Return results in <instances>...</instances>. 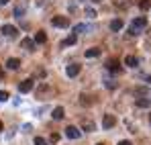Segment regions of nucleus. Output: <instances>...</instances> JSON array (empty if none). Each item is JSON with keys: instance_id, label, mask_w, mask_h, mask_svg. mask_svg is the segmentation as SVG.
<instances>
[{"instance_id": "nucleus-28", "label": "nucleus", "mask_w": 151, "mask_h": 145, "mask_svg": "<svg viewBox=\"0 0 151 145\" xmlns=\"http://www.w3.org/2000/svg\"><path fill=\"white\" fill-rule=\"evenodd\" d=\"M49 139L53 141V143H57V141H59V135H57V133H53V135H51Z\"/></svg>"}, {"instance_id": "nucleus-8", "label": "nucleus", "mask_w": 151, "mask_h": 145, "mask_svg": "<svg viewBox=\"0 0 151 145\" xmlns=\"http://www.w3.org/2000/svg\"><path fill=\"white\" fill-rule=\"evenodd\" d=\"M51 23H53V27H61V29H63V27L70 25V19H68V17H53Z\"/></svg>"}, {"instance_id": "nucleus-32", "label": "nucleus", "mask_w": 151, "mask_h": 145, "mask_svg": "<svg viewBox=\"0 0 151 145\" xmlns=\"http://www.w3.org/2000/svg\"><path fill=\"white\" fill-rule=\"evenodd\" d=\"M92 2H102V0H92Z\"/></svg>"}, {"instance_id": "nucleus-5", "label": "nucleus", "mask_w": 151, "mask_h": 145, "mask_svg": "<svg viewBox=\"0 0 151 145\" xmlns=\"http://www.w3.org/2000/svg\"><path fill=\"white\" fill-rule=\"evenodd\" d=\"M80 127H82V131H88V133L96 131V123L92 121V119H82V123H80Z\"/></svg>"}, {"instance_id": "nucleus-31", "label": "nucleus", "mask_w": 151, "mask_h": 145, "mask_svg": "<svg viewBox=\"0 0 151 145\" xmlns=\"http://www.w3.org/2000/svg\"><path fill=\"white\" fill-rule=\"evenodd\" d=\"M10 0H0V6H4V4H8Z\"/></svg>"}, {"instance_id": "nucleus-18", "label": "nucleus", "mask_w": 151, "mask_h": 145, "mask_svg": "<svg viewBox=\"0 0 151 145\" xmlns=\"http://www.w3.org/2000/svg\"><path fill=\"white\" fill-rule=\"evenodd\" d=\"M49 90H51V88H49V86H47V84H41V86L37 88V94H39V96H43V94H47Z\"/></svg>"}, {"instance_id": "nucleus-30", "label": "nucleus", "mask_w": 151, "mask_h": 145, "mask_svg": "<svg viewBox=\"0 0 151 145\" xmlns=\"http://www.w3.org/2000/svg\"><path fill=\"white\" fill-rule=\"evenodd\" d=\"M119 145H133V143H131V141H127V139H125V141H119Z\"/></svg>"}, {"instance_id": "nucleus-14", "label": "nucleus", "mask_w": 151, "mask_h": 145, "mask_svg": "<svg viewBox=\"0 0 151 145\" xmlns=\"http://www.w3.org/2000/svg\"><path fill=\"white\" fill-rule=\"evenodd\" d=\"M137 63H139V59H137L135 55H127L125 57V66H129V68H135Z\"/></svg>"}, {"instance_id": "nucleus-22", "label": "nucleus", "mask_w": 151, "mask_h": 145, "mask_svg": "<svg viewBox=\"0 0 151 145\" xmlns=\"http://www.w3.org/2000/svg\"><path fill=\"white\" fill-rule=\"evenodd\" d=\"M86 17H88V19H96V10L88 6V8H86Z\"/></svg>"}, {"instance_id": "nucleus-20", "label": "nucleus", "mask_w": 151, "mask_h": 145, "mask_svg": "<svg viewBox=\"0 0 151 145\" xmlns=\"http://www.w3.org/2000/svg\"><path fill=\"white\" fill-rule=\"evenodd\" d=\"M139 8H141V10H149L151 8V0H141V2H139Z\"/></svg>"}, {"instance_id": "nucleus-16", "label": "nucleus", "mask_w": 151, "mask_h": 145, "mask_svg": "<svg viewBox=\"0 0 151 145\" xmlns=\"http://www.w3.org/2000/svg\"><path fill=\"white\" fill-rule=\"evenodd\" d=\"M21 45H23L27 51H35V43H33L31 39H23V43H21Z\"/></svg>"}, {"instance_id": "nucleus-10", "label": "nucleus", "mask_w": 151, "mask_h": 145, "mask_svg": "<svg viewBox=\"0 0 151 145\" xmlns=\"http://www.w3.org/2000/svg\"><path fill=\"white\" fill-rule=\"evenodd\" d=\"M135 104H137L139 108H151V98H137Z\"/></svg>"}, {"instance_id": "nucleus-33", "label": "nucleus", "mask_w": 151, "mask_h": 145, "mask_svg": "<svg viewBox=\"0 0 151 145\" xmlns=\"http://www.w3.org/2000/svg\"><path fill=\"white\" fill-rule=\"evenodd\" d=\"M0 131H2V121H0Z\"/></svg>"}, {"instance_id": "nucleus-17", "label": "nucleus", "mask_w": 151, "mask_h": 145, "mask_svg": "<svg viewBox=\"0 0 151 145\" xmlns=\"http://www.w3.org/2000/svg\"><path fill=\"white\" fill-rule=\"evenodd\" d=\"M80 104H82V106H90V104H92V98L82 94V96H80Z\"/></svg>"}, {"instance_id": "nucleus-34", "label": "nucleus", "mask_w": 151, "mask_h": 145, "mask_svg": "<svg viewBox=\"0 0 151 145\" xmlns=\"http://www.w3.org/2000/svg\"><path fill=\"white\" fill-rule=\"evenodd\" d=\"M149 123H151V115H149Z\"/></svg>"}, {"instance_id": "nucleus-35", "label": "nucleus", "mask_w": 151, "mask_h": 145, "mask_svg": "<svg viewBox=\"0 0 151 145\" xmlns=\"http://www.w3.org/2000/svg\"><path fill=\"white\" fill-rule=\"evenodd\" d=\"M98 145H102V143H98Z\"/></svg>"}, {"instance_id": "nucleus-15", "label": "nucleus", "mask_w": 151, "mask_h": 145, "mask_svg": "<svg viewBox=\"0 0 151 145\" xmlns=\"http://www.w3.org/2000/svg\"><path fill=\"white\" fill-rule=\"evenodd\" d=\"M102 51L98 47H90V49H86V57H98Z\"/></svg>"}, {"instance_id": "nucleus-7", "label": "nucleus", "mask_w": 151, "mask_h": 145, "mask_svg": "<svg viewBox=\"0 0 151 145\" xmlns=\"http://www.w3.org/2000/svg\"><path fill=\"white\" fill-rule=\"evenodd\" d=\"M80 72H82V66H80V63H70V66L65 68V74H68L70 78H76Z\"/></svg>"}, {"instance_id": "nucleus-4", "label": "nucleus", "mask_w": 151, "mask_h": 145, "mask_svg": "<svg viewBox=\"0 0 151 145\" xmlns=\"http://www.w3.org/2000/svg\"><path fill=\"white\" fill-rule=\"evenodd\" d=\"M106 70L112 72V74L121 72V63H119V59H116V57H110V59L106 61Z\"/></svg>"}, {"instance_id": "nucleus-27", "label": "nucleus", "mask_w": 151, "mask_h": 145, "mask_svg": "<svg viewBox=\"0 0 151 145\" xmlns=\"http://www.w3.org/2000/svg\"><path fill=\"white\" fill-rule=\"evenodd\" d=\"M35 145H47V141L43 137H35Z\"/></svg>"}, {"instance_id": "nucleus-9", "label": "nucleus", "mask_w": 151, "mask_h": 145, "mask_svg": "<svg viewBox=\"0 0 151 145\" xmlns=\"http://www.w3.org/2000/svg\"><path fill=\"white\" fill-rule=\"evenodd\" d=\"M2 33H4L6 37H17L19 31H17V27H12V25H4V27H2Z\"/></svg>"}, {"instance_id": "nucleus-19", "label": "nucleus", "mask_w": 151, "mask_h": 145, "mask_svg": "<svg viewBox=\"0 0 151 145\" xmlns=\"http://www.w3.org/2000/svg\"><path fill=\"white\" fill-rule=\"evenodd\" d=\"M35 41H37V43H45V41H47V37H45V33H43V31H39V33L35 35Z\"/></svg>"}, {"instance_id": "nucleus-29", "label": "nucleus", "mask_w": 151, "mask_h": 145, "mask_svg": "<svg viewBox=\"0 0 151 145\" xmlns=\"http://www.w3.org/2000/svg\"><path fill=\"white\" fill-rule=\"evenodd\" d=\"M23 131H25V133H31V131H33V127H31V125H23Z\"/></svg>"}, {"instance_id": "nucleus-2", "label": "nucleus", "mask_w": 151, "mask_h": 145, "mask_svg": "<svg viewBox=\"0 0 151 145\" xmlns=\"http://www.w3.org/2000/svg\"><path fill=\"white\" fill-rule=\"evenodd\" d=\"M65 137H68V139H80V137H82V131H80L78 127H72V125H70V127H65Z\"/></svg>"}, {"instance_id": "nucleus-13", "label": "nucleus", "mask_w": 151, "mask_h": 145, "mask_svg": "<svg viewBox=\"0 0 151 145\" xmlns=\"http://www.w3.org/2000/svg\"><path fill=\"white\" fill-rule=\"evenodd\" d=\"M55 121H61L63 117H65V110H63V106H57V108H53V115H51Z\"/></svg>"}, {"instance_id": "nucleus-11", "label": "nucleus", "mask_w": 151, "mask_h": 145, "mask_svg": "<svg viewBox=\"0 0 151 145\" xmlns=\"http://www.w3.org/2000/svg\"><path fill=\"white\" fill-rule=\"evenodd\" d=\"M121 29H123V19H112V21H110V31L119 33Z\"/></svg>"}, {"instance_id": "nucleus-21", "label": "nucleus", "mask_w": 151, "mask_h": 145, "mask_svg": "<svg viewBox=\"0 0 151 145\" xmlns=\"http://www.w3.org/2000/svg\"><path fill=\"white\" fill-rule=\"evenodd\" d=\"M84 31H90V27H86V25H76L74 27V33H84Z\"/></svg>"}, {"instance_id": "nucleus-12", "label": "nucleus", "mask_w": 151, "mask_h": 145, "mask_svg": "<svg viewBox=\"0 0 151 145\" xmlns=\"http://www.w3.org/2000/svg\"><path fill=\"white\" fill-rule=\"evenodd\" d=\"M6 68H8V70H19V68H21V59H17V57H10V59L6 61Z\"/></svg>"}, {"instance_id": "nucleus-23", "label": "nucleus", "mask_w": 151, "mask_h": 145, "mask_svg": "<svg viewBox=\"0 0 151 145\" xmlns=\"http://www.w3.org/2000/svg\"><path fill=\"white\" fill-rule=\"evenodd\" d=\"M14 14H17V19H21V17L25 14V6H17V10H14Z\"/></svg>"}, {"instance_id": "nucleus-26", "label": "nucleus", "mask_w": 151, "mask_h": 145, "mask_svg": "<svg viewBox=\"0 0 151 145\" xmlns=\"http://www.w3.org/2000/svg\"><path fill=\"white\" fill-rule=\"evenodd\" d=\"M4 100H8V92L6 90H0V102H4Z\"/></svg>"}, {"instance_id": "nucleus-24", "label": "nucleus", "mask_w": 151, "mask_h": 145, "mask_svg": "<svg viewBox=\"0 0 151 145\" xmlns=\"http://www.w3.org/2000/svg\"><path fill=\"white\" fill-rule=\"evenodd\" d=\"M74 43H76V35H70V37L63 41V45H74Z\"/></svg>"}, {"instance_id": "nucleus-3", "label": "nucleus", "mask_w": 151, "mask_h": 145, "mask_svg": "<svg viewBox=\"0 0 151 145\" xmlns=\"http://www.w3.org/2000/svg\"><path fill=\"white\" fill-rule=\"evenodd\" d=\"M116 125V117L114 115H104L102 117V129H112Z\"/></svg>"}, {"instance_id": "nucleus-1", "label": "nucleus", "mask_w": 151, "mask_h": 145, "mask_svg": "<svg viewBox=\"0 0 151 145\" xmlns=\"http://www.w3.org/2000/svg\"><path fill=\"white\" fill-rule=\"evenodd\" d=\"M145 27H147V19H145V17H137V19L133 21V25H131V29H129V35H131V37H133V35H139Z\"/></svg>"}, {"instance_id": "nucleus-6", "label": "nucleus", "mask_w": 151, "mask_h": 145, "mask_svg": "<svg viewBox=\"0 0 151 145\" xmlns=\"http://www.w3.org/2000/svg\"><path fill=\"white\" fill-rule=\"evenodd\" d=\"M33 86H35V82L29 78V80H23L21 84H19V92H23V94H27V92H31L33 90Z\"/></svg>"}, {"instance_id": "nucleus-25", "label": "nucleus", "mask_w": 151, "mask_h": 145, "mask_svg": "<svg viewBox=\"0 0 151 145\" xmlns=\"http://www.w3.org/2000/svg\"><path fill=\"white\" fill-rule=\"evenodd\" d=\"M104 84H106V88H108V90H114V88H116V84H114L112 80H106Z\"/></svg>"}]
</instances>
